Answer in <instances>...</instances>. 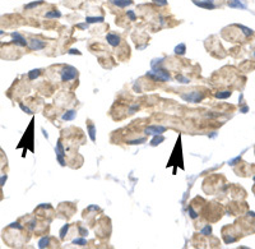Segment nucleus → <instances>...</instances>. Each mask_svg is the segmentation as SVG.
I'll return each instance as SVG.
<instances>
[{
  "mask_svg": "<svg viewBox=\"0 0 255 249\" xmlns=\"http://www.w3.org/2000/svg\"><path fill=\"white\" fill-rule=\"evenodd\" d=\"M55 153H56V160L59 161V164L61 166H65V160H64V156H65V149H64V146L61 141L59 139L58 143H56V147H55Z\"/></svg>",
  "mask_w": 255,
  "mask_h": 249,
  "instance_id": "obj_4",
  "label": "nucleus"
},
{
  "mask_svg": "<svg viewBox=\"0 0 255 249\" xmlns=\"http://www.w3.org/2000/svg\"><path fill=\"white\" fill-rule=\"evenodd\" d=\"M165 141V137L162 135V134H157V135H153V138H152V141H151V146L152 147H156V146H158V145H161Z\"/></svg>",
  "mask_w": 255,
  "mask_h": 249,
  "instance_id": "obj_14",
  "label": "nucleus"
},
{
  "mask_svg": "<svg viewBox=\"0 0 255 249\" xmlns=\"http://www.w3.org/2000/svg\"><path fill=\"white\" fill-rule=\"evenodd\" d=\"M75 116H77V111L75 110H66L61 118H63V120L69 121V120H74V119H75Z\"/></svg>",
  "mask_w": 255,
  "mask_h": 249,
  "instance_id": "obj_13",
  "label": "nucleus"
},
{
  "mask_svg": "<svg viewBox=\"0 0 255 249\" xmlns=\"http://www.w3.org/2000/svg\"><path fill=\"white\" fill-rule=\"evenodd\" d=\"M175 54L176 55H185V53H186V45L185 43H179V45L175 47Z\"/></svg>",
  "mask_w": 255,
  "mask_h": 249,
  "instance_id": "obj_15",
  "label": "nucleus"
},
{
  "mask_svg": "<svg viewBox=\"0 0 255 249\" xmlns=\"http://www.w3.org/2000/svg\"><path fill=\"white\" fill-rule=\"evenodd\" d=\"M41 74V69H32L31 72H28V79L29 80H35L36 78H39Z\"/></svg>",
  "mask_w": 255,
  "mask_h": 249,
  "instance_id": "obj_17",
  "label": "nucleus"
},
{
  "mask_svg": "<svg viewBox=\"0 0 255 249\" xmlns=\"http://www.w3.org/2000/svg\"><path fill=\"white\" fill-rule=\"evenodd\" d=\"M46 18H60L61 17V13L59 10H51V12H47L45 14Z\"/></svg>",
  "mask_w": 255,
  "mask_h": 249,
  "instance_id": "obj_19",
  "label": "nucleus"
},
{
  "mask_svg": "<svg viewBox=\"0 0 255 249\" xmlns=\"http://www.w3.org/2000/svg\"><path fill=\"white\" fill-rule=\"evenodd\" d=\"M110 2L119 8H126L128 5L133 4V0H110Z\"/></svg>",
  "mask_w": 255,
  "mask_h": 249,
  "instance_id": "obj_12",
  "label": "nucleus"
},
{
  "mask_svg": "<svg viewBox=\"0 0 255 249\" xmlns=\"http://www.w3.org/2000/svg\"><path fill=\"white\" fill-rule=\"evenodd\" d=\"M10 227H13V229H18V230H22L23 226L21 225L19 222H13V223H10Z\"/></svg>",
  "mask_w": 255,
  "mask_h": 249,
  "instance_id": "obj_31",
  "label": "nucleus"
},
{
  "mask_svg": "<svg viewBox=\"0 0 255 249\" xmlns=\"http://www.w3.org/2000/svg\"><path fill=\"white\" fill-rule=\"evenodd\" d=\"M78 28H82V29L88 28V23H86V24H78Z\"/></svg>",
  "mask_w": 255,
  "mask_h": 249,
  "instance_id": "obj_38",
  "label": "nucleus"
},
{
  "mask_svg": "<svg viewBox=\"0 0 255 249\" xmlns=\"http://www.w3.org/2000/svg\"><path fill=\"white\" fill-rule=\"evenodd\" d=\"M126 14H128V17L130 18V21H135V19H136V15H135V13H134L133 10H128Z\"/></svg>",
  "mask_w": 255,
  "mask_h": 249,
  "instance_id": "obj_30",
  "label": "nucleus"
},
{
  "mask_svg": "<svg viewBox=\"0 0 255 249\" xmlns=\"http://www.w3.org/2000/svg\"><path fill=\"white\" fill-rule=\"evenodd\" d=\"M7 179H8V176H7V175L0 176V186H3V185L5 184V182H7Z\"/></svg>",
  "mask_w": 255,
  "mask_h": 249,
  "instance_id": "obj_36",
  "label": "nucleus"
},
{
  "mask_svg": "<svg viewBox=\"0 0 255 249\" xmlns=\"http://www.w3.org/2000/svg\"><path fill=\"white\" fill-rule=\"evenodd\" d=\"M217 98H227L231 96V91H222V92H216L214 95Z\"/></svg>",
  "mask_w": 255,
  "mask_h": 249,
  "instance_id": "obj_20",
  "label": "nucleus"
},
{
  "mask_svg": "<svg viewBox=\"0 0 255 249\" xmlns=\"http://www.w3.org/2000/svg\"><path fill=\"white\" fill-rule=\"evenodd\" d=\"M254 55H255V51H254Z\"/></svg>",
  "mask_w": 255,
  "mask_h": 249,
  "instance_id": "obj_42",
  "label": "nucleus"
},
{
  "mask_svg": "<svg viewBox=\"0 0 255 249\" xmlns=\"http://www.w3.org/2000/svg\"><path fill=\"white\" fill-rule=\"evenodd\" d=\"M68 54H70V55H80V51L79 50H77V49H70L69 51H68Z\"/></svg>",
  "mask_w": 255,
  "mask_h": 249,
  "instance_id": "obj_33",
  "label": "nucleus"
},
{
  "mask_svg": "<svg viewBox=\"0 0 255 249\" xmlns=\"http://www.w3.org/2000/svg\"><path fill=\"white\" fill-rule=\"evenodd\" d=\"M188 212H189V215H190L191 219H196V217H198V213L195 212L194 210H193V207H191V206H189V207H188Z\"/></svg>",
  "mask_w": 255,
  "mask_h": 249,
  "instance_id": "obj_29",
  "label": "nucleus"
},
{
  "mask_svg": "<svg viewBox=\"0 0 255 249\" xmlns=\"http://www.w3.org/2000/svg\"><path fill=\"white\" fill-rule=\"evenodd\" d=\"M228 7L230 8H236V9H246V4H244L241 0H231L228 2Z\"/></svg>",
  "mask_w": 255,
  "mask_h": 249,
  "instance_id": "obj_11",
  "label": "nucleus"
},
{
  "mask_svg": "<svg viewBox=\"0 0 255 249\" xmlns=\"http://www.w3.org/2000/svg\"><path fill=\"white\" fill-rule=\"evenodd\" d=\"M105 21V18L101 17H87L86 18V23H101Z\"/></svg>",
  "mask_w": 255,
  "mask_h": 249,
  "instance_id": "obj_16",
  "label": "nucleus"
},
{
  "mask_svg": "<svg viewBox=\"0 0 255 249\" xmlns=\"http://www.w3.org/2000/svg\"><path fill=\"white\" fill-rule=\"evenodd\" d=\"M41 4H43V2H42V0H39V2H32V3L27 4L26 7H24V9H27V10H29V9H33V8L39 7V5H41Z\"/></svg>",
  "mask_w": 255,
  "mask_h": 249,
  "instance_id": "obj_22",
  "label": "nucleus"
},
{
  "mask_svg": "<svg viewBox=\"0 0 255 249\" xmlns=\"http://www.w3.org/2000/svg\"><path fill=\"white\" fill-rule=\"evenodd\" d=\"M236 27L240 28V29H242V32L245 33V36H251V35H253V29L247 28V27H245V26H242V24H236Z\"/></svg>",
  "mask_w": 255,
  "mask_h": 249,
  "instance_id": "obj_21",
  "label": "nucleus"
},
{
  "mask_svg": "<svg viewBox=\"0 0 255 249\" xmlns=\"http://www.w3.org/2000/svg\"><path fill=\"white\" fill-rule=\"evenodd\" d=\"M138 109H139V106H138V105H133V106H130V109H129V113H130V114H134V111H136Z\"/></svg>",
  "mask_w": 255,
  "mask_h": 249,
  "instance_id": "obj_34",
  "label": "nucleus"
},
{
  "mask_svg": "<svg viewBox=\"0 0 255 249\" xmlns=\"http://www.w3.org/2000/svg\"><path fill=\"white\" fill-rule=\"evenodd\" d=\"M146 76L149 77V78H152V79H154V80H161V82H167V80H170V78H171L170 73L167 72L166 69H163L161 65L152 68V70L148 72Z\"/></svg>",
  "mask_w": 255,
  "mask_h": 249,
  "instance_id": "obj_1",
  "label": "nucleus"
},
{
  "mask_svg": "<svg viewBox=\"0 0 255 249\" xmlns=\"http://www.w3.org/2000/svg\"><path fill=\"white\" fill-rule=\"evenodd\" d=\"M28 47L31 50H42V49H45L46 47V43L43 42V41H40V40H37V39H32V40H29L28 42Z\"/></svg>",
  "mask_w": 255,
  "mask_h": 249,
  "instance_id": "obj_6",
  "label": "nucleus"
},
{
  "mask_svg": "<svg viewBox=\"0 0 255 249\" xmlns=\"http://www.w3.org/2000/svg\"><path fill=\"white\" fill-rule=\"evenodd\" d=\"M147 139L146 138H138V139H130L126 143L128 145H142V143H146Z\"/></svg>",
  "mask_w": 255,
  "mask_h": 249,
  "instance_id": "obj_23",
  "label": "nucleus"
},
{
  "mask_svg": "<svg viewBox=\"0 0 255 249\" xmlns=\"http://www.w3.org/2000/svg\"><path fill=\"white\" fill-rule=\"evenodd\" d=\"M247 110H249V107H247V106H244V107H242L240 111H241V113H244V114H245V113H247Z\"/></svg>",
  "mask_w": 255,
  "mask_h": 249,
  "instance_id": "obj_39",
  "label": "nucleus"
},
{
  "mask_svg": "<svg viewBox=\"0 0 255 249\" xmlns=\"http://www.w3.org/2000/svg\"><path fill=\"white\" fill-rule=\"evenodd\" d=\"M254 182H255V176H254Z\"/></svg>",
  "mask_w": 255,
  "mask_h": 249,
  "instance_id": "obj_41",
  "label": "nucleus"
},
{
  "mask_svg": "<svg viewBox=\"0 0 255 249\" xmlns=\"http://www.w3.org/2000/svg\"><path fill=\"white\" fill-rule=\"evenodd\" d=\"M19 107H21V109H22V110H23V111H24V113H26V114H29V115H32V114H33V113H32V110H31L29 107H27L26 105H23L22 102H19Z\"/></svg>",
  "mask_w": 255,
  "mask_h": 249,
  "instance_id": "obj_28",
  "label": "nucleus"
},
{
  "mask_svg": "<svg viewBox=\"0 0 255 249\" xmlns=\"http://www.w3.org/2000/svg\"><path fill=\"white\" fill-rule=\"evenodd\" d=\"M79 233H80V235L82 236H86L87 234H88V231L84 229V227H82V226H79Z\"/></svg>",
  "mask_w": 255,
  "mask_h": 249,
  "instance_id": "obj_37",
  "label": "nucleus"
},
{
  "mask_svg": "<svg viewBox=\"0 0 255 249\" xmlns=\"http://www.w3.org/2000/svg\"><path fill=\"white\" fill-rule=\"evenodd\" d=\"M49 243H50V238L49 236H43V238H41L40 239V241H39V248H46L47 245H49Z\"/></svg>",
  "mask_w": 255,
  "mask_h": 249,
  "instance_id": "obj_18",
  "label": "nucleus"
},
{
  "mask_svg": "<svg viewBox=\"0 0 255 249\" xmlns=\"http://www.w3.org/2000/svg\"><path fill=\"white\" fill-rule=\"evenodd\" d=\"M2 35H4V31H2V29H0V36H2Z\"/></svg>",
  "mask_w": 255,
  "mask_h": 249,
  "instance_id": "obj_40",
  "label": "nucleus"
},
{
  "mask_svg": "<svg viewBox=\"0 0 255 249\" xmlns=\"http://www.w3.org/2000/svg\"><path fill=\"white\" fill-rule=\"evenodd\" d=\"M106 41L109 42V45H111L112 47H116V46H119L120 45V37L115 35V33H107L106 35Z\"/></svg>",
  "mask_w": 255,
  "mask_h": 249,
  "instance_id": "obj_8",
  "label": "nucleus"
},
{
  "mask_svg": "<svg viewBox=\"0 0 255 249\" xmlns=\"http://www.w3.org/2000/svg\"><path fill=\"white\" fill-rule=\"evenodd\" d=\"M153 3H156L158 5H162V7H165V5H167V0H153Z\"/></svg>",
  "mask_w": 255,
  "mask_h": 249,
  "instance_id": "obj_32",
  "label": "nucleus"
},
{
  "mask_svg": "<svg viewBox=\"0 0 255 249\" xmlns=\"http://www.w3.org/2000/svg\"><path fill=\"white\" fill-rule=\"evenodd\" d=\"M200 233H202V235H206V236L210 235V234H212V226H210V225H206V226H204L200 230Z\"/></svg>",
  "mask_w": 255,
  "mask_h": 249,
  "instance_id": "obj_24",
  "label": "nucleus"
},
{
  "mask_svg": "<svg viewBox=\"0 0 255 249\" xmlns=\"http://www.w3.org/2000/svg\"><path fill=\"white\" fill-rule=\"evenodd\" d=\"M204 93L203 92H199V91H191V92H186L181 95V98L186 102H193V104H196V102H200L204 98Z\"/></svg>",
  "mask_w": 255,
  "mask_h": 249,
  "instance_id": "obj_2",
  "label": "nucleus"
},
{
  "mask_svg": "<svg viewBox=\"0 0 255 249\" xmlns=\"http://www.w3.org/2000/svg\"><path fill=\"white\" fill-rule=\"evenodd\" d=\"M77 77H78V70L75 68L70 67V65L64 67L63 72H61V80H63V82H69L72 79H75Z\"/></svg>",
  "mask_w": 255,
  "mask_h": 249,
  "instance_id": "obj_3",
  "label": "nucleus"
},
{
  "mask_svg": "<svg viewBox=\"0 0 255 249\" xmlns=\"http://www.w3.org/2000/svg\"><path fill=\"white\" fill-rule=\"evenodd\" d=\"M87 132H88V135L92 142H96V127L91 120H88V124H87Z\"/></svg>",
  "mask_w": 255,
  "mask_h": 249,
  "instance_id": "obj_10",
  "label": "nucleus"
},
{
  "mask_svg": "<svg viewBox=\"0 0 255 249\" xmlns=\"http://www.w3.org/2000/svg\"><path fill=\"white\" fill-rule=\"evenodd\" d=\"M73 244H77V245H86L87 244V240L84 238H77L73 240Z\"/></svg>",
  "mask_w": 255,
  "mask_h": 249,
  "instance_id": "obj_26",
  "label": "nucleus"
},
{
  "mask_svg": "<svg viewBox=\"0 0 255 249\" xmlns=\"http://www.w3.org/2000/svg\"><path fill=\"white\" fill-rule=\"evenodd\" d=\"M176 79L179 80L180 83H189V82H190L189 78H186V77L181 76V74H177V76H176Z\"/></svg>",
  "mask_w": 255,
  "mask_h": 249,
  "instance_id": "obj_27",
  "label": "nucleus"
},
{
  "mask_svg": "<svg viewBox=\"0 0 255 249\" xmlns=\"http://www.w3.org/2000/svg\"><path fill=\"white\" fill-rule=\"evenodd\" d=\"M193 3L195 5L200 8H204V9H214L216 5L212 3V2H208V0H204V2H200V0H193Z\"/></svg>",
  "mask_w": 255,
  "mask_h": 249,
  "instance_id": "obj_9",
  "label": "nucleus"
},
{
  "mask_svg": "<svg viewBox=\"0 0 255 249\" xmlns=\"http://www.w3.org/2000/svg\"><path fill=\"white\" fill-rule=\"evenodd\" d=\"M68 230H69V225H68V223H66V225H64L63 227L60 229V238H61V239H64V238H65V235H66V233H68Z\"/></svg>",
  "mask_w": 255,
  "mask_h": 249,
  "instance_id": "obj_25",
  "label": "nucleus"
},
{
  "mask_svg": "<svg viewBox=\"0 0 255 249\" xmlns=\"http://www.w3.org/2000/svg\"><path fill=\"white\" fill-rule=\"evenodd\" d=\"M240 160H241V156H237V157H236V159H233V160H231V161H230V162H228V164H230V165H232V166H233V165H236V162H239V161H240Z\"/></svg>",
  "mask_w": 255,
  "mask_h": 249,
  "instance_id": "obj_35",
  "label": "nucleus"
},
{
  "mask_svg": "<svg viewBox=\"0 0 255 249\" xmlns=\"http://www.w3.org/2000/svg\"><path fill=\"white\" fill-rule=\"evenodd\" d=\"M146 134L148 135H157V134H162L166 132V127L163 125H149L146 128Z\"/></svg>",
  "mask_w": 255,
  "mask_h": 249,
  "instance_id": "obj_5",
  "label": "nucleus"
},
{
  "mask_svg": "<svg viewBox=\"0 0 255 249\" xmlns=\"http://www.w3.org/2000/svg\"><path fill=\"white\" fill-rule=\"evenodd\" d=\"M12 37H13V42L18 46H27L28 45L26 39H24L19 32H12Z\"/></svg>",
  "mask_w": 255,
  "mask_h": 249,
  "instance_id": "obj_7",
  "label": "nucleus"
}]
</instances>
